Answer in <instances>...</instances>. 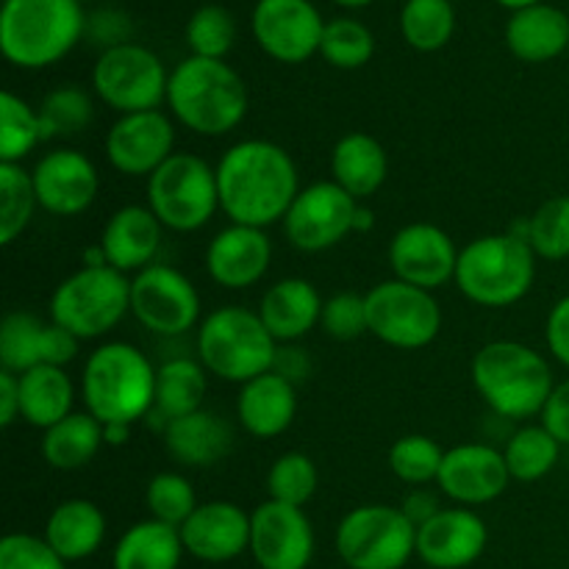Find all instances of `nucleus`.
Here are the masks:
<instances>
[{
  "instance_id": "nucleus-26",
  "label": "nucleus",
  "mask_w": 569,
  "mask_h": 569,
  "mask_svg": "<svg viewBox=\"0 0 569 569\" xmlns=\"http://www.w3.org/2000/svg\"><path fill=\"white\" fill-rule=\"evenodd\" d=\"M322 303L317 287L306 278H283L264 292L259 317L278 345L298 342L320 326Z\"/></svg>"
},
{
  "instance_id": "nucleus-36",
  "label": "nucleus",
  "mask_w": 569,
  "mask_h": 569,
  "mask_svg": "<svg viewBox=\"0 0 569 569\" xmlns=\"http://www.w3.org/2000/svg\"><path fill=\"white\" fill-rule=\"evenodd\" d=\"M50 322L31 311H9L0 326V367L22 376L31 367L44 365V339Z\"/></svg>"
},
{
  "instance_id": "nucleus-37",
  "label": "nucleus",
  "mask_w": 569,
  "mask_h": 569,
  "mask_svg": "<svg viewBox=\"0 0 569 569\" xmlns=\"http://www.w3.org/2000/svg\"><path fill=\"white\" fill-rule=\"evenodd\" d=\"M456 11L450 0H406L400 11V33L420 53H433L450 42Z\"/></svg>"
},
{
  "instance_id": "nucleus-28",
  "label": "nucleus",
  "mask_w": 569,
  "mask_h": 569,
  "mask_svg": "<svg viewBox=\"0 0 569 569\" xmlns=\"http://www.w3.org/2000/svg\"><path fill=\"white\" fill-rule=\"evenodd\" d=\"M506 44L528 64H545L569 50V17L550 3L511 11L506 22Z\"/></svg>"
},
{
  "instance_id": "nucleus-55",
  "label": "nucleus",
  "mask_w": 569,
  "mask_h": 569,
  "mask_svg": "<svg viewBox=\"0 0 569 569\" xmlns=\"http://www.w3.org/2000/svg\"><path fill=\"white\" fill-rule=\"evenodd\" d=\"M133 426H103L106 442L109 445H126L128 437H131Z\"/></svg>"
},
{
  "instance_id": "nucleus-8",
  "label": "nucleus",
  "mask_w": 569,
  "mask_h": 569,
  "mask_svg": "<svg viewBox=\"0 0 569 569\" xmlns=\"http://www.w3.org/2000/svg\"><path fill=\"white\" fill-rule=\"evenodd\" d=\"M131 311V278L114 267H81L56 287L50 320L89 342L114 331Z\"/></svg>"
},
{
  "instance_id": "nucleus-45",
  "label": "nucleus",
  "mask_w": 569,
  "mask_h": 569,
  "mask_svg": "<svg viewBox=\"0 0 569 569\" xmlns=\"http://www.w3.org/2000/svg\"><path fill=\"white\" fill-rule=\"evenodd\" d=\"M317 483H320V476H317L315 461L306 453H298V450H289V453L278 456L272 461L270 472H267V492H270V500L298 506V509H303L315 498Z\"/></svg>"
},
{
  "instance_id": "nucleus-22",
  "label": "nucleus",
  "mask_w": 569,
  "mask_h": 569,
  "mask_svg": "<svg viewBox=\"0 0 569 569\" xmlns=\"http://www.w3.org/2000/svg\"><path fill=\"white\" fill-rule=\"evenodd\" d=\"M183 550L209 565L233 561L250 550V515L231 500H209L181 528Z\"/></svg>"
},
{
  "instance_id": "nucleus-13",
  "label": "nucleus",
  "mask_w": 569,
  "mask_h": 569,
  "mask_svg": "<svg viewBox=\"0 0 569 569\" xmlns=\"http://www.w3.org/2000/svg\"><path fill=\"white\" fill-rule=\"evenodd\" d=\"M131 315L156 337H181L200 320V295L181 270L150 264L131 278Z\"/></svg>"
},
{
  "instance_id": "nucleus-40",
  "label": "nucleus",
  "mask_w": 569,
  "mask_h": 569,
  "mask_svg": "<svg viewBox=\"0 0 569 569\" xmlns=\"http://www.w3.org/2000/svg\"><path fill=\"white\" fill-rule=\"evenodd\" d=\"M37 206L31 172L22 170V164H0V244H11L22 237Z\"/></svg>"
},
{
  "instance_id": "nucleus-17",
  "label": "nucleus",
  "mask_w": 569,
  "mask_h": 569,
  "mask_svg": "<svg viewBox=\"0 0 569 569\" xmlns=\"http://www.w3.org/2000/svg\"><path fill=\"white\" fill-rule=\"evenodd\" d=\"M103 150L120 176L150 178L170 156L178 153L176 126L159 109L122 114L106 133Z\"/></svg>"
},
{
  "instance_id": "nucleus-1",
  "label": "nucleus",
  "mask_w": 569,
  "mask_h": 569,
  "mask_svg": "<svg viewBox=\"0 0 569 569\" xmlns=\"http://www.w3.org/2000/svg\"><path fill=\"white\" fill-rule=\"evenodd\" d=\"M220 209L233 226L270 228L283 222L300 192L289 150L267 139L231 144L217 164Z\"/></svg>"
},
{
  "instance_id": "nucleus-57",
  "label": "nucleus",
  "mask_w": 569,
  "mask_h": 569,
  "mask_svg": "<svg viewBox=\"0 0 569 569\" xmlns=\"http://www.w3.org/2000/svg\"><path fill=\"white\" fill-rule=\"evenodd\" d=\"M339 6H348V9H361V6H370L372 0H333Z\"/></svg>"
},
{
  "instance_id": "nucleus-6",
  "label": "nucleus",
  "mask_w": 569,
  "mask_h": 569,
  "mask_svg": "<svg viewBox=\"0 0 569 569\" xmlns=\"http://www.w3.org/2000/svg\"><path fill=\"white\" fill-rule=\"evenodd\" d=\"M537 281V253L520 233H487L459 253L456 287L467 300L487 309L515 306Z\"/></svg>"
},
{
  "instance_id": "nucleus-19",
  "label": "nucleus",
  "mask_w": 569,
  "mask_h": 569,
  "mask_svg": "<svg viewBox=\"0 0 569 569\" xmlns=\"http://www.w3.org/2000/svg\"><path fill=\"white\" fill-rule=\"evenodd\" d=\"M39 209L56 217H78L94 203L100 189L98 167L89 156L72 148L44 153L31 170Z\"/></svg>"
},
{
  "instance_id": "nucleus-4",
  "label": "nucleus",
  "mask_w": 569,
  "mask_h": 569,
  "mask_svg": "<svg viewBox=\"0 0 569 569\" xmlns=\"http://www.w3.org/2000/svg\"><path fill=\"white\" fill-rule=\"evenodd\" d=\"M472 383L483 403L506 420L542 417L556 389L553 370L539 350L511 339L483 345L472 359Z\"/></svg>"
},
{
  "instance_id": "nucleus-51",
  "label": "nucleus",
  "mask_w": 569,
  "mask_h": 569,
  "mask_svg": "<svg viewBox=\"0 0 569 569\" xmlns=\"http://www.w3.org/2000/svg\"><path fill=\"white\" fill-rule=\"evenodd\" d=\"M87 26H89V31L94 33V39L106 44V50L117 48V44H126L128 22L120 11H98V14H94Z\"/></svg>"
},
{
  "instance_id": "nucleus-44",
  "label": "nucleus",
  "mask_w": 569,
  "mask_h": 569,
  "mask_svg": "<svg viewBox=\"0 0 569 569\" xmlns=\"http://www.w3.org/2000/svg\"><path fill=\"white\" fill-rule=\"evenodd\" d=\"M233 42H237V20H233V14L226 6L206 3L189 17L187 44L192 56L226 61Z\"/></svg>"
},
{
  "instance_id": "nucleus-3",
  "label": "nucleus",
  "mask_w": 569,
  "mask_h": 569,
  "mask_svg": "<svg viewBox=\"0 0 569 569\" xmlns=\"http://www.w3.org/2000/svg\"><path fill=\"white\" fill-rule=\"evenodd\" d=\"M156 376L159 370L131 342L100 345L83 365V406L103 426H133L153 411Z\"/></svg>"
},
{
  "instance_id": "nucleus-14",
  "label": "nucleus",
  "mask_w": 569,
  "mask_h": 569,
  "mask_svg": "<svg viewBox=\"0 0 569 569\" xmlns=\"http://www.w3.org/2000/svg\"><path fill=\"white\" fill-rule=\"evenodd\" d=\"M356 209L359 200L350 198L339 183L317 181L298 192L283 217V233L303 253H322L353 233Z\"/></svg>"
},
{
  "instance_id": "nucleus-7",
  "label": "nucleus",
  "mask_w": 569,
  "mask_h": 569,
  "mask_svg": "<svg viewBox=\"0 0 569 569\" xmlns=\"http://www.w3.org/2000/svg\"><path fill=\"white\" fill-rule=\"evenodd\" d=\"M278 342L259 311L242 306H222L211 311L198 331V361L206 372L228 383H248L276 370Z\"/></svg>"
},
{
  "instance_id": "nucleus-56",
  "label": "nucleus",
  "mask_w": 569,
  "mask_h": 569,
  "mask_svg": "<svg viewBox=\"0 0 569 569\" xmlns=\"http://www.w3.org/2000/svg\"><path fill=\"white\" fill-rule=\"evenodd\" d=\"M500 6H506V9H528V6H537V3H545V0H498Z\"/></svg>"
},
{
  "instance_id": "nucleus-38",
  "label": "nucleus",
  "mask_w": 569,
  "mask_h": 569,
  "mask_svg": "<svg viewBox=\"0 0 569 569\" xmlns=\"http://www.w3.org/2000/svg\"><path fill=\"white\" fill-rule=\"evenodd\" d=\"M39 142H44L39 111L14 92L0 94V164H22Z\"/></svg>"
},
{
  "instance_id": "nucleus-10",
  "label": "nucleus",
  "mask_w": 569,
  "mask_h": 569,
  "mask_svg": "<svg viewBox=\"0 0 569 569\" xmlns=\"http://www.w3.org/2000/svg\"><path fill=\"white\" fill-rule=\"evenodd\" d=\"M337 550L350 569H403L417 556V526L398 506H359L339 522Z\"/></svg>"
},
{
  "instance_id": "nucleus-24",
  "label": "nucleus",
  "mask_w": 569,
  "mask_h": 569,
  "mask_svg": "<svg viewBox=\"0 0 569 569\" xmlns=\"http://www.w3.org/2000/svg\"><path fill=\"white\" fill-rule=\"evenodd\" d=\"M161 233L164 226L148 206H122L100 233V250L106 256V264L120 272H142L153 264L156 253L161 248Z\"/></svg>"
},
{
  "instance_id": "nucleus-27",
  "label": "nucleus",
  "mask_w": 569,
  "mask_h": 569,
  "mask_svg": "<svg viewBox=\"0 0 569 569\" xmlns=\"http://www.w3.org/2000/svg\"><path fill=\"white\" fill-rule=\"evenodd\" d=\"M161 431H164V448L170 459L183 467H194V470L214 467L233 448V431L228 420L209 409L178 417V420L167 422Z\"/></svg>"
},
{
  "instance_id": "nucleus-32",
  "label": "nucleus",
  "mask_w": 569,
  "mask_h": 569,
  "mask_svg": "<svg viewBox=\"0 0 569 569\" xmlns=\"http://www.w3.org/2000/svg\"><path fill=\"white\" fill-rule=\"evenodd\" d=\"M181 531L159 520L128 528L114 548V569H178L183 559Z\"/></svg>"
},
{
  "instance_id": "nucleus-11",
  "label": "nucleus",
  "mask_w": 569,
  "mask_h": 569,
  "mask_svg": "<svg viewBox=\"0 0 569 569\" xmlns=\"http://www.w3.org/2000/svg\"><path fill=\"white\" fill-rule=\"evenodd\" d=\"M167 83L170 72L159 56L133 42L103 50L92 70L94 94L120 117L159 109L167 103Z\"/></svg>"
},
{
  "instance_id": "nucleus-35",
  "label": "nucleus",
  "mask_w": 569,
  "mask_h": 569,
  "mask_svg": "<svg viewBox=\"0 0 569 569\" xmlns=\"http://www.w3.org/2000/svg\"><path fill=\"white\" fill-rule=\"evenodd\" d=\"M561 448L565 445L545 426H522L503 448V459L511 472V481H542L559 465Z\"/></svg>"
},
{
  "instance_id": "nucleus-41",
  "label": "nucleus",
  "mask_w": 569,
  "mask_h": 569,
  "mask_svg": "<svg viewBox=\"0 0 569 569\" xmlns=\"http://www.w3.org/2000/svg\"><path fill=\"white\" fill-rule=\"evenodd\" d=\"M37 111L44 128V142H48V139L56 137L81 133L92 122L94 106L87 89L76 87V83H64V87L50 89Z\"/></svg>"
},
{
  "instance_id": "nucleus-31",
  "label": "nucleus",
  "mask_w": 569,
  "mask_h": 569,
  "mask_svg": "<svg viewBox=\"0 0 569 569\" xmlns=\"http://www.w3.org/2000/svg\"><path fill=\"white\" fill-rule=\"evenodd\" d=\"M76 387L64 367L39 365L20 376V417L28 426L48 431L72 415Z\"/></svg>"
},
{
  "instance_id": "nucleus-15",
  "label": "nucleus",
  "mask_w": 569,
  "mask_h": 569,
  "mask_svg": "<svg viewBox=\"0 0 569 569\" xmlns=\"http://www.w3.org/2000/svg\"><path fill=\"white\" fill-rule=\"evenodd\" d=\"M250 26L259 48L281 64H303L320 53L326 31V20L311 0H259Z\"/></svg>"
},
{
  "instance_id": "nucleus-16",
  "label": "nucleus",
  "mask_w": 569,
  "mask_h": 569,
  "mask_svg": "<svg viewBox=\"0 0 569 569\" xmlns=\"http://www.w3.org/2000/svg\"><path fill=\"white\" fill-rule=\"evenodd\" d=\"M250 553L261 569H306L315 556V528L303 509L287 503L256 506L250 515Z\"/></svg>"
},
{
  "instance_id": "nucleus-23",
  "label": "nucleus",
  "mask_w": 569,
  "mask_h": 569,
  "mask_svg": "<svg viewBox=\"0 0 569 569\" xmlns=\"http://www.w3.org/2000/svg\"><path fill=\"white\" fill-rule=\"evenodd\" d=\"M272 261V242L264 228L228 226L206 248V270L222 289L256 287Z\"/></svg>"
},
{
  "instance_id": "nucleus-48",
  "label": "nucleus",
  "mask_w": 569,
  "mask_h": 569,
  "mask_svg": "<svg viewBox=\"0 0 569 569\" xmlns=\"http://www.w3.org/2000/svg\"><path fill=\"white\" fill-rule=\"evenodd\" d=\"M0 569H67V561L44 537L9 533L0 539Z\"/></svg>"
},
{
  "instance_id": "nucleus-2",
  "label": "nucleus",
  "mask_w": 569,
  "mask_h": 569,
  "mask_svg": "<svg viewBox=\"0 0 569 569\" xmlns=\"http://www.w3.org/2000/svg\"><path fill=\"white\" fill-rule=\"evenodd\" d=\"M248 83L222 59L189 56L170 72L167 106L187 131L226 137L248 114Z\"/></svg>"
},
{
  "instance_id": "nucleus-30",
  "label": "nucleus",
  "mask_w": 569,
  "mask_h": 569,
  "mask_svg": "<svg viewBox=\"0 0 569 569\" xmlns=\"http://www.w3.org/2000/svg\"><path fill=\"white\" fill-rule=\"evenodd\" d=\"M44 539L50 548L70 565L98 553L106 539V517L98 503L83 498L64 500L56 506L44 526Z\"/></svg>"
},
{
  "instance_id": "nucleus-5",
  "label": "nucleus",
  "mask_w": 569,
  "mask_h": 569,
  "mask_svg": "<svg viewBox=\"0 0 569 569\" xmlns=\"http://www.w3.org/2000/svg\"><path fill=\"white\" fill-rule=\"evenodd\" d=\"M87 31L78 0H3L0 50L22 70H42L64 59Z\"/></svg>"
},
{
  "instance_id": "nucleus-46",
  "label": "nucleus",
  "mask_w": 569,
  "mask_h": 569,
  "mask_svg": "<svg viewBox=\"0 0 569 569\" xmlns=\"http://www.w3.org/2000/svg\"><path fill=\"white\" fill-rule=\"evenodd\" d=\"M144 506L150 511V520L181 528L194 515V509L200 503L189 478L178 476V472H159V476H153L148 481Z\"/></svg>"
},
{
  "instance_id": "nucleus-21",
  "label": "nucleus",
  "mask_w": 569,
  "mask_h": 569,
  "mask_svg": "<svg viewBox=\"0 0 569 569\" xmlns=\"http://www.w3.org/2000/svg\"><path fill=\"white\" fill-rule=\"evenodd\" d=\"M489 545L487 522L476 511L442 509L417 528V556L433 569H465L476 565Z\"/></svg>"
},
{
  "instance_id": "nucleus-20",
  "label": "nucleus",
  "mask_w": 569,
  "mask_h": 569,
  "mask_svg": "<svg viewBox=\"0 0 569 569\" xmlns=\"http://www.w3.org/2000/svg\"><path fill=\"white\" fill-rule=\"evenodd\" d=\"M511 472L506 467L503 450L489 445H456L445 450L437 487L445 498L459 506H487L509 489Z\"/></svg>"
},
{
  "instance_id": "nucleus-43",
  "label": "nucleus",
  "mask_w": 569,
  "mask_h": 569,
  "mask_svg": "<svg viewBox=\"0 0 569 569\" xmlns=\"http://www.w3.org/2000/svg\"><path fill=\"white\" fill-rule=\"evenodd\" d=\"M442 461L445 450L439 448L437 439L422 437V433L400 437L389 448V470H392V476L417 489L426 487V483H437Z\"/></svg>"
},
{
  "instance_id": "nucleus-42",
  "label": "nucleus",
  "mask_w": 569,
  "mask_h": 569,
  "mask_svg": "<svg viewBox=\"0 0 569 569\" xmlns=\"http://www.w3.org/2000/svg\"><path fill=\"white\" fill-rule=\"evenodd\" d=\"M320 56L337 70H359L376 56V37L365 22L353 17H337L326 22Z\"/></svg>"
},
{
  "instance_id": "nucleus-18",
  "label": "nucleus",
  "mask_w": 569,
  "mask_h": 569,
  "mask_svg": "<svg viewBox=\"0 0 569 569\" xmlns=\"http://www.w3.org/2000/svg\"><path fill=\"white\" fill-rule=\"evenodd\" d=\"M459 253L448 231L433 222L403 226L389 242V267L398 281L420 287L426 292L456 281Z\"/></svg>"
},
{
  "instance_id": "nucleus-33",
  "label": "nucleus",
  "mask_w": 569,
  "mask_h": 569,
  "mask_svg": "<svg viewBox=\"0 0 569 569\" xmlns=\"http://www.w3.org/2000/svg\"><path fill=\"white\" fill-rule=\"evenodd\" d=\"M103 445V422L89 411H72L70 417L42 431V459L53 470L72 472L87 467Z\"/></svg>"
},
{
  "instance_id": "nucleus-9",
  "label": "nucleus",
  "mask_w": 569,
  "mask_h": 569,
  "mask_svg": "<svg viewBox=\"0 0 569 569\" xmlns=\"http://www.w3.org/2000/svg\"><path fill=\"white\" fill-rule=\"evenodd\" d=\"M148 209L170 231L192 233L203 228L220 209L217 167L194 153H181L164 161L148 178Z\"/></svg>"
},
{
  "instance_id": "nucleus-34",
  "label": "nucleus",
  "mask_w": 569,
  "mask_h": 569,
  "mask_svg": "<svg viewBox=\"0 0 569 569\" xmlns=\"http://www.w3.org/2000/svg\"><path fill=\"white\" fill-rule=\"evenodd\" d=\"M206 367L194 359H170L159 367L156 376V403L150 417L172 422L192 411L203 409L206 398Z\"/></svg>"
},
{
  "instance_id": "nucleus-54",
  "label": "nucleus",
  "mask_w": 569,
  "mask_h": 569,
  "mask_svg": "<svg viewBox=\"0 0 569 569\" xmlns=\"http://www.w3.org/2000/svg\"><path fill=\"white\" fill-rule=\"evenodd\" d=\"M372 226H376V211L367 209V206L359 203V209H356L353 231L356 233H367V231H372Z\"/></svg>"
},
{
  "instance_id": "nucleus-25",
  "label": "nucleus",
  "mask_w": 569,
  "mask_h": 569,
  "mask_svg": "<svg viewBox=\"0 0 569 569\" xmlns=\"http://www.w3.org/2000/svg\"><path fill=\"white\" fill-rule=\"evenodd\" d=\"M298 415V392L289 378L270 370L242 383L237 398V420L250 437L276 439L287 431Z\"/></svg>"
},
{
  "instance_id": "nucleus-49",
  "label": "nucleus",
  "mask_w": 569,
  "mask_h": 569,
  "mask_svg": "<svg viewBox=\"0 0 569 569\" xmlns=\"http://www.w3.org/2000/svg\"><path fill=\"white\" fill-rule=\"evenodd\" d=\"M545 342L559 365L569 367V295L553 303L548 320H545Z\"/></svg>"
},
{
  "instance_id": "nucleus-29",
  "label": "nucleus",
  "mask_w": 569,
  "mask_h": 569,
  "mask_svg": "<svg viewBox=\"0 0 569 569\" xmlns=\"http://www.w3.org/2000/svg\"><path fill=\"white\" fill-rule=\"evenodd\" d=\"M331 181L339 183L353 200L370 198L389 176L387 150L365 131L345 133L331 150Z\"/></svg>"
},
{
  "instance_id": "nucleus-53",
  "label": "nucleus",
  "mask_w": 569,
  "mask_h": 569,
  "mask_svg": "<svg viewBox=\"0 0 569 569\" xmlns=\"http://www.w3.org/2000/svg\"><path fill=\"white\" fill-rule=\"evenodd\" d=\"M400 509H403L406 517H409V520L420 528L422 522L431 520L437 511H442V506L437 503V498H433V495H428L426 489L420 487L415 495H409V498H406V503L400 506Z\"/></svg>"
},
{
  "instance_id": "nucleus-47",
  "label": "nucleus",
  "mask_w": 569,
  "mask_h": 569,
  "mask_svg": "<svg viewBox=\"0 0 569 569\" xmlns=\"http://www.w3.org/2000/svg\"><path fill=\"white\" fill-rule=\"evenodd\" d=\"M320 326L328 337L339 339V342H350V339H359L361 333H370L365 295L339 292L328 298L322 303Z\"/></svg>"
},
{
  "instance_id": "nucleus-52",
  "label": "nucleus",
  "mask_w": 569,
  "mask_h": 569,
  "mask_svg": "<svg viewBox=\"0 0 569 569\" xmlns=\"http://www.w3.org/2000/svg\"><path fill=\"white\" fill-rule=\"evenodd\" d=\"M20 420V376L0 370V426L9 428Z\"/></svg>"
},
{
  "instance_id": "nucleus-12",
  "label": "nucleus",
  "mask_w": 569,
  "mask_h": 569,
  "mask_svg": "<svg viewBox=\"0 0 569 569\" xmlns=\"http://www.w3.org/2000/svg\"><path fill=\"white\" fill-rule=\"evenodd\" d=\"M367 300V326L376 339L398 350L428 348L442 331V309L433 292L389 278L376 283Z\"/></svg>"
},
{
  "instance_id": "nucleus-39",
  "label": "nucleus",
  "mask_w": 569,
  "mask_h": 569,
  "mask_svg": "<svg viewBox=\"0 0 569 569\" xmlns=\"http://www.w3.org/2000/svg\"><path fill=\"white\" fill-rule=\"evenodd\" d=\"M515 233H520L531 244L537 259H569V194H556V198L545 200Z\"/></svg>"
},
{
  "instance_id": "nucleus-50",
  "label": "nucleus",
  "mask_w": 569,
  "mask_h": 569,
  "mask_svg": "<svg viewBox=\"0 0 569 569\" xmlns=\"http://www.w3.org/2000/svg\"><path fill=\"white\" fill-rule=\"evenodd\" d=\"M542 426L559 439L565 448H569V378L556 383L553 395H550L548 406L542 411Z\"/></svg>"
}]
</instances>
